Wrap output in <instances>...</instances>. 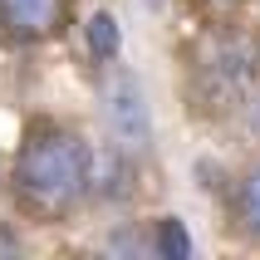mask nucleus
<instances>
[{
  "instance_id": "obj_1",
  "label": "nucleus",
  "mask_w": 260,
  "mask_h": 260,
  "mask_svg": "<svg viewBox=\"0 0 260 260\" xmlns=\"http://www.w3.org/2000/svg\"><path fill=\"white\" fill-rule=\"evenodd\" d=\"M93 182V162H88V147L69 133H40L20 147V162H15V187L29 206L40 211H64L88 191Z\"/></svg>"
},
{
  "instance_id": "obj_2",
  "label": "nucleus",
  "mask_w": 260,
  "mask_h": 260,
  "mask_svg": "<svg viewBox=\"0 0 260 260\" xmlns=\"http://www.w3.org/2000/svg\"><path fill=\"white\" fill-rule=\"evenodd\" d=\"M255 44L246 35H216V40L202 49V64H197V88L211 108H231L250 93V79H255Z\"/></svg>"
},
{
  "instance_id": "obj_3",
  "label": "nucleus",
  "mask_w": 260,
  "mask_h": 260,
  "mask_svg": "<svg viewBox=\"0 0 260 260\" xmlns=\"http://www.w3.org/2000/svg\"><path fill=\"white\" fill-rule=\"evenodd\" d=\"M108 128H113L118 147H128V152H143L152 143V118H147L143 88L133 84V79H118L108 88Z\"/></svg>"
},
{
  "instance_id": "obj_4",
  "label": "nucleus",
  "mask_w": 260,
  "mask_h": 260,
  "mask_svg": "<svg viewBox=\"0 0 260 260\" xmlns=\"http://www.w3.org/2000/svg\"><path fill=\"white\" fill-rule=\"evenodd\" d=\"M64 0H0V29L10 40H40L59 25Z\"/></svg>"
},
{
  "instance_id": "obj_5",
  "label": "nucleus",
  "mask_w": 260,
  "mask_h": 260,
  "mask_svg": "<svg viewBox=\"0 0 260 260\" xmlns=\"http://www.w3.org/2000/svg\"><path fill=\"white\" fill-rule=\"evenodd\" d=\"M84 35H88V49H93V59H118V44H123V35H118V20H113L108 10L88 15Z\"/></svg>"
},
{
  "instance_id": "obj_6",
  "label": "nucleus",
  "mask_w": 260,
  "mask_h": 260,
  "mask_svg": "<svg viewBox=\"0 0 260 260\" xmlns=\"http://www.w3.org/2000/svg\"><path fill=\"white\" fill-rule=\"evenodd\" d=\"M157 250L167 260H187L191 255V241H187V226L177 216H167V221H157Z\"/></svg>"
},
{
  "instance_id": "obj_7",
  "label": "nucleus",
  "mask_w": 260,
  "mask_h": 260,
  "mask_svg": "<svg viewBox=\"0 0 260 260\" xmlns=\"http://www.w3.org/2000/svg\"><path fill=\"white\" fill-rule=\"evenodd\" d=\"M241 206H246V221L260 231V172L246 177V187H241Z\"/></svg>"
},
{
  "instance_id": "obj_8",
  "label": "nucleus",
  "mask_w": 260,
  "mask_h": 260,
  "mask_svg": "<svg viewBox=\"0 0 260 260\" xmlns=\"http://www.w3.org/2000/svg\"><path fill=\"white\" fill-rule=\"evenodd\" d=\"M241 123H246L250 138H260V88H250L246 99H241Z\"/></svg>"
},
{
  "instance_id": "obj_9",
  "label": "nucleus",
  "mask_w": 260,
  "mask_h": 260,
  "mask_svg": "<svg viewBox=\"0 0 260 260\" xmlns=\"http://www.w3.org/2000/svg\"><path fill=\"white\" fill-rule=\"evenodd\" d=\"M202 5H211V10H236L241 0H202Z\"/></svg>"
},
{
  "instance_id": "obj_10",
  "label": "nucleus",
  "mask_w": 260,
  "mask_h": 260,
  "mask_svg": "<svg viewBox=\"0 0 260 260\" xmlns=\"http://www.w3.org/2000/svg\"><path fill=\"white\" fill-rule=\"evenodd\" d=\"M0 250H10V255H15V250H20V246H15V236H0Z\"/></svg>"
}]
</instances>
